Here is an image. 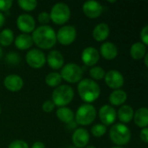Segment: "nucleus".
I'll return each mask as SVG.
<instances>
[{"label":"nucleus","mask_w":148,"mask_h":148,"mask_svg":"<svg viewBox=\"0 0 148 148\" xmlns=\"http://www.w3.org/2000/svg\"><path fill=\"white\" fill-rule=\"evenodd\" d=\"M147 56H148V55H146V56H144V57H145V65H146V66H147H147H148V62H147Z\"/></svg>","instance_id":"ea45409f"},{"label":"nucleus","mask_w":148,"mask_h":148,"mask_svg":"<svg viewBox=\"0 0 148 148\" xmlns=\"http://www.w3.org/2000/svg\"><path fill=\"white\" fill-rule=\"evenodd\" d=\"M134 123L141 128H146L148 126V109L147 108H139L134 114Z\"/></svg>","instance_id":"aec40b11"},{"label":"nucleus","mask_w":148,"mask_h":148,"mask_svg":"<svg viewBox=\"0 0 148 148\" xmlns=\"http://www.w3.org/2000/svg\"><path fill=\"white\" fill-rule=\"evenodd\" d=\"M4 20H5L4 15H3L2 12H0V28L3 25V23H4Z\"/></svg>","instance_id":"58836bf2"},{"label":"nucleus","mask_w":148,"mask_h":148,"mask_svg":"<svg viewBox=\"0 0 148 148\" xmlns=\"http://www.w3.org/2000/svg\"><path fill=\"white\" fill-rule=\"evenodd\" d=\"M111 148H124V147H111Z\"/></svg>","instance_id":"37998d69"},{"label":"nucleus","mask_w":148,"mask_h":148,"mask_svg":"<svg viewBox=\"0 0 148 148\" xmlns=\"http://www.w3.org/2000/svg\"><path fill=\"white\" fill-rule=\"evenodd\" d=\"M109 102L113 106H120L126 102L127 99V95L124 90L115 89L109 95Z\"/></svg>","instance_id":"5701e85b"},{"label":"nucleus","mask_w":148,"mask_h":148,"mask_svg":"<svg viewBox=\"0 0 148 148\" xmlns=\"http://www.w3.org/2000/svg\"><path fill=\"white\" fill-rule=\"evenodd\" d=\"M84 148H96L95 147H94V146H87V147H85Z\"/></svg>","instance_id":"79ce46f5"},{"label":"nucleus","mask_w":148,"mask_h":148,"mask_svg":"<svg viewBox=\"0 0 148 148\" xmlns=\"http://www.w3.org/2000/svg\"><path fill=\"white\" fill-rule=\"evenodd\" d=\"M38 21H39V23H49V20H50V16H49V13H48L47 11H42V12H41L39 15H38Z\"/></svg>","instance_id":"f704fd0d"},{"label":"nucleus","mask_w":148,"mask_h":148,"mask_svg":"<svg viewBox=\"0 0 148 148\" xmlns=\"http://www.w3.org/2000/svg\"><path fill=\"white\" fill-rule=\"evenodd\" d=\"M109 33V26L105 23H101L95 27L93 30V37L97 42H103L108 37Z\"/></svg>","instance_id":"6ab92c4d"},{"label":"nucleus","mask_w":148,"mask_h":148,"mask_svg":"<svg viewBox=\"0 0 148 148\" xmlns=\"http://www.w3.org/2000/svg\"><path fill=\"white\" fill-rule=\"evenodd\" d=\"M14 41V33L10 29H4L0 32V45L9 46Z\"/></svg>","instance_id":"a878e982"},{"label":"nucleus","mask_w":148,"mask_h":148,"mask_svg":"<svg viewBox=\"0 0 148 148\" xmlns=\"http://www.w3.org/2000/svg\"><path fill=\"white\" fill-rule=\"evenodd\" d=\"M17 28L25 34L34 31L36 28V21L34 17L29 14H22L16 19Z\"/></svg>","instance_id":"9b49d317"},{"label":"nucleus","mask_w":148,"mask_h":148,"mask_svg":"<svg viewBox=\"0 0 148 148\" xmlns=\"http://www.w3.org/2000/svg\"><path fill=\"white\" fill-rule=\"evenodd\" d=\"M2 56H3V49H2V47H1V45H0V59H1V57H2Z\"/></svg>","instance_id":"a19ab883"},{"label":"nucleus","mask_w":148,"mask_h":148,"mask_svg":"<svg viewBox=\"0 0 148 148\" xmlns=\"http://www.w3.org/2000/svg\"><path fill=\"white\" fill-rule=\"evenodd\" d=\"M55 107L56 106H55V104L53 103L52 101H46L43 102V104L42 106V108L45 113H50L55 109Z\"/></svg>","instance_id":"473e14b6"},{"label":"nucleus","mask_w":148,"mask_h":148,"mask_svg":"<svg viewBox=\"0 0 148 148\" xmlns=\"http://www.w3.org/2000/svg\"><path fill=\"white\" fill-rule=\"evenodd\" d=\"M120 121L122 123H128L130 122L134 114V111L133 108L129 105H122L120 109L118 110V113L116 114Z\"/></svg>","instance_id":"4be33fe9"},{"label":"nucleus","mask_w":148,"mask_h":148,"mask_svg":"<svg viewBox=\"0 0 148 148\" xmlns=\"http://www.w3.org/2000/svg\"><path fill=\"white\" fill-rule=\"evenodd\" d=\"M69 148H76V147H69Z\"/></svg>","instance_id":"a18cd8bd"},{"label":"nucleus","mask_w":148,"mask_h":148,"mask_svg":"<svg viewBox=\"0 0 148 148\" xmlns=\"http://www.w3.org/2000/svg\"><path fill=\"white\" fill-rule=\"evenodd\" d=\"M31 148H46V147H45V145H44L42 142H41V141H36V142H35V143L32 145V147Z\"/></svg>","instance_id":"4c0bfd02"},{"label":"nucleus","mask_w":148,"mask_h":148,"mask_svg":"<svg viewBox=\"0 0 148 148\" xmlns=\"http://www.w3.org/2000/svg\"><path fill=\"white\" fill-rule=\"evenodd\" d=\"M26 62L28 65L33 69H40L46 62L44 53L38 49H32L26 54Z\"/></svg>","instance_id":"1a4fd4ad"},{"label":"nucleus","mask_w":148,"mask_h":148,"mask_svg":"<svg viewBox=\"0 0 148 148\" xmlns=\"http://www.w3.org/2000/svg\"><path fill=\"white\" fill-rule=\"evenodd\" d=\"M12 4H13L12 0H0V12L7 11L11 8Z\"/></svg>","instance_id":"2f4dec72"},{"label":"nucleus","mask_w":148,"mask_h":148,"mask_svg":"<svg viewBox=\"0 0 148 148\" xmlns=\"http://www.w3.org/2000/svg\"><path fill=\"white\" fill-rule=\"evenodd\" d=\"M107 132V127L104 126L103 124H96L92 127L91 128V133L95 137L100 138L103 136Z\"/></svg>","instance_id":"c756f323"},{"label":"nucleus","mask_w":148,"mask_h":148,"mask_svg":"<svg viewBox=\"0 0 148 148\" xmlns=\"http://www.w3.org/2000/svg\"><path fill=\"white\" fill-rule=\"evenodd\" d=\"M140 139L143 142L145 143H147L148 142V128H143L140 134Z\"/></svg>","instance_id":"e433bc0d"},{"label":"nucleus","mask_w":148,"mask_h":148,"mask_svg":"<svg viewBox=\"0 0 148 148\" xmlns=\"http://www.w3.org/2000/svg\"><path fill=\"white\" fill-rule=\"evenodd\" d=\"M100 59V53L95 47H87L82 53V60L83 63L88 67L95 65Z\"/></svg>","instance_id":"4468645a"},{"label":"nucleus","mask_w":148,"mask_h":148,"mask_svg":"<svg viewBox=\"0 0 148 148\" xmlns=\"http://www.w3.org/2000/svg\"><path fill=\"white\" fill-rule=\"evenodd\" d=\"M6 62L10 64H18L19 62H20V57H19V55L17 53H14V52H11V53H9L7 54L6 56Z\"/></svg>","instance_id":"7c9ffc66"},{"label":"nucleus","mask_w":148,"mask_h":148,"mask_svg":"<svg viewBox=\"0 0 148 148\" xmlns=\"http://www.w3.org/2000/svg\"><path fill=\"white\" fill-rule=\"evenodd\" d=\"M109 138L117 146L127 145L131 140L130 129L122 123H117L110 128Z\"/></svg>","instance_id":"20e7f679"},{"label":"nucleus","mask_w":148,"mask_h":148,"mask_svg":"<svg viewBox=\"0 0 148 148\" xmlns=\"http://www.w3.org/2000/svg\"><path fill=\"white\" fill-rule=\"evenodd\" d=\"M130 55L134 60H140L147 55V46L141 42L134 43L130 48Z\"/></svg>","instance_id":"b1692460"},{"label":"nucleus","mask_w":148,"mask_h":148,"mask_svg":"<svg viewBox=\"0 0 148 148\" xmlns=\"http://www.w3.org/2000/svg\"><path fill=\"white\" fill-rule=\"evenodd\" d=\"M76 38V29L72 25L61 27L56 33V41L62 45H69Z\"/></svg>","instance_id":"6e6552de"},{"label":"nucleus","mask_w":148,"mask_h":148,"mask_svg":"<svg viewBox=\"0 0 148 148\" xmlns=\"http://www.w3.org/2000/svg\"><path fill=\"white\" fill-rule=\"evenodd\" d=\"M3 85L10 92H17L23 87V81L17 75H9L4 78Z\"/></svg>","instance_id":"dca6fc26"},{"label":"nucleus","mask_w":148,"mask_h":148,"mask_svg":"<svg viewBox=\"0 0 148 148\" xmlns=\"http://www.w3.org/2000/svg\"><path fill=\"white\" fill-rule=\"evenodd\" d=\"M100 52L101 56L107 60H113L118 55V49L115 44L110 42H105L101 44Z\"/></svg>","instance_id":"a211bd4d"},{"label":"nucleus","mask_w":148,"mask_h":148,"mask_svg":"<svg viewBox=\"0 0 148 148\" xmlns=\"http://www.w3.org/2000/svg\"><path fill=\"white\" fill-rule=\"evenodd\" d=\"M99 117L104 126L107 127L112 125L115 121L117 117L116 110L114 108V107L110 105H104L101 108L99 111Z\"/></svg>","instance_id":"f8f14e48"},{"label":"nucleus","mask_w":148,"mask_h":148,"mask_svg":"<svg viewBox=\"0 0 148 148\" xmlns=\"http://www.w3.org/2000/svg\"><path fill=\"white\" fill-rule=\"evenodd\" d=\"M61 75L57 72H51L45 77V82L49 87H58L62 82Z\"/></svg>","instance_id":"bb28decb"},{"label":"nucleus","mask_w":148,"mask_h":148,"mask_svg":"<svg viewBox=\"0 0 148 148\" xmlns=\"http://www.w3.org/2000/svg\"><path fill=\"white\" fill-rule=\"evenodd\" d=\"M8 148H29V145L23 140H15L10 144Z\"/></svg>","instance_id":"72a5a7b5"},{"label":"nucleus","mask_w":148,"mask_h":148,"mask_svg":"<svg viewBox=\"0 0 148 148\" xmlns=\"http://www.w3.org/2000/svg\"><path fill=\"white\" fill-rule=\"evenodd\" d=\"M56 116L57 118L64 122V123H67L69 124V122H71L72 121H74V118H75V114H74V112L69 108H66V107H62V108H59L57 110H56Z\"/></svg>","instance_id":"393cba45"},{"label":"nucleus","mask_w":148,"mask_h":148,"mask_svg":"<svg viewBox=\"0 0 148 148\" xmlns=\"http://www.w3.org/2000/svg\"><path fill=\"white\" fill-rule=\"evenodd\" d=\"M17 3L21 9L26 11H30L35 10L37 5V2L36 0H18Z\"/></svg>","instance_id":"c85d7f7f"},{"label":"nucleus","mask_w":148,"mask_h":148,"mask_svg":"<svg viewBox=\"0 0 148 148\" xmlns=\"http://www.w3.org/2000/svg\"><path fill=\"white\" fill-rule=\"evenodd\" d=\"M83 13L89 18H96L100 16L102 13L103 7L101 3L97 1L90 0L87 1L82 5Z\"/></svg>","instance_id":"ddd939ff"},{"label":"nucleus","mask_w":148,"mask_h":148,"mask_svg":"<svg viewBox=\"0 0 148 148\" xmlns=\"http://www.w3.org/2000/svg\"><path fill=\"white\" fill-rule=\"evenodd\" d=\"M60 75L62 79L65 80L66 82L70 83H75L82 80L83 75V70L82 68H81L79 65L70 62L65 64V66L62 67Z\"/></svg>","instance_id":"0eeeda50"},{"label":"nucleus","mask_w":148,"mask_h":148,"mask_svg":"<svg viewBox=\"0 0 148 148\" xmlns=\"http://www.w3.org/2000/svg\"><path fill=\"white\" fill-rule=\"evenodd\" d=\"M15 45L17 49L21 50H26L33 45L32 37L29 34L22 33L16 36L15 39Z\"/></svg>","instance_id":"412c9836"},{"label":"nucleus","mask_w":148,"mask_h":148,"mask_svg":"<svg viewBox=\"0 0 148 148\" xmlns=\"http://www.w3.org/2000/svg\"><path fill=\"white\" fill-rule=\"evenodd\" d=\"M0 114H1V106H0Z\"/></svg>","instance_id":"c03bdc74"},{"label":"nucleus","mask_w":148,"mask_h":148,"mask_svg":"<svg viewBox=\"0 0 148 148\" xmlns=\"http://www.w3.org/2000/svg\"><path fill=\"white\" fill-rule=\"evenodd\" d=\"M105 83L113 89H120L124 85V77L118 70H109L104 76Z\"/></svg>","instance_id":"9d476101"},{"label":"nucleus","mask_w":148,"mask_h":148,"mask_svg":"<svg viewBox=\"0 0 148 148\" xmlns=\"http://www.w3.org/2000/svg\"><path fill=\"white\" fill-rule=\"evenodd\" d=\"M47 62L51 69H59L63 67L64 58L60 51L51 50L47 56Z\"/></svg>","instance_id":"f3484780"},{"label":"nucleus","mask_w":148,"mask_h":148,"mask_svg":"<svg viewBox=\"0 0 148 148\" xmlns=\"http://www.w3.org/2000/svg\"><path fill=\"white\" fill-rule=\"evenodd\" d=\"M71 16L70 8L65 3H56L50 10L49 16L50 19L56 24H64L67 23Z\"/></svg>","instance_id":"423d86ee"},{"label":"nucleus","mask_w":148,"mask_h":148,"mask_svg":"<svg viewBox=\"0 0 148 148\" xmlns=\"http://www.w3.org/2000/svg\"><path fill=\"white\" fill-rule=\"evenodd\" d=\"M72 141L76 148H84L89 141V134L84 128H77L72 135Z\"/></svg>","instance_id":"2eb2a0df"},{"label":"nucleus","mask_w":148,"mask_h":148,"mask_svg":"<svg viewBox=\"0 0 148 148\" xmlns=\"http://www.w3.org/2000/svg\"><path fill=\"white\" fill-rule=\"evenodd\" d=\"M31 37L33 43L40 49H51L56 42V33L49 25H41L35 29Z\"/></svg>","instance_id":"f257e3e1"},{"label":"nucleus","mask_w":148,"mask_h":148,"mask_svg":"<svg viewBox=\"0 0 148 148\" xmlns=\"http://www.w3.org/2000/svg\"><path fill=\"white\" fill-rule=\"evenodd\" d=\"M140 38L142 40V43L146 46L148 44V25H145L144 28L140 31Z\"/></svg>","instance_id":"c9c22d12"},{"label":"nucleus","mask_w":148,"mask_h":148,"mask_svg":"<svg viewBox=\"0 0 148 148\" xmlns=\"http://www.w3.org/2000/svg\"><path fill=\"white\" fill-rule=\"evenodd\" d=\"M89 75L95 80H101L104 78L106 72L103 69V68L100 66H95L89 69Z\"/></svg>","instance_id":"cd10ccee"},{"label":"nucleus","mask_w":148,"mask_h":148,"mask_svg":"<svg viewBox=\"0 0 148 148\" xmlns=\"http://www.w3.org/2000/svg\"><path fill=\"white\" fill-rule=\"evenodd\" d=\"M96 118L95 108L88 103L81 105L75 113V122L82 126L92 124Z\"/></svg>","instance_id":"39448f33"},{"label":"nucleus","mask_w":148,"mask_h":148,"mask_svg":"<svg viewBox=\"0 0 148 148\" xmlns=\"http://www.w3.org/2000/svg\"><path fill=\"white\" fill-rule=\"evenodd\" d=\"M74 89L69 85H59L52 93V101L60 108L69 104L74 98Z\"/></svg>","instance_id":"7ed1b4c3"},{"label":"nucleus","mask_w":148,"mask_h":148,"mask_svg":"<svg viewBox=\"0 0 148 148\" xmlns=\"http://www.w3.org/2000/svg\"><path fill=\"white\" fill-rule=\"evenodd\" d=\"M77 90L80 97L86 103H91L96 101L101 95V88L99 84L92 79H83L81 80Z\"/></svg>","instance_id":"f03ea898"}]
</instances>
